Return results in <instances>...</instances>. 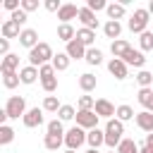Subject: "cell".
<instances>
[{
  "instance_id": "1",
  "label": "cell",
  "mask_w": 153,
  "mask_h": 153,
  "mask_svg": "<svg viewBox=\"0 0 153 153\" xmlns=\"http://www.w3.org/2000/svg\"><path fill=\"white\" fill-rule=\"evenodd\" d=\"M122 134H124V122H120L117 117L108 120V124H105V146L110 151H115L122 143V139H124Z\"/></svg>"
},
{
  "instance_id": "2",
  "label": "cell",
  "mask_w": 153,
  "mask_h": 153,
  "mask_svg": "<svg viewBox=\"0 0 153 153\" xmlns=\"http://www.w3.org/2000/svg\"><path fill=\"white\" fill-rule=\"evenodd\" d=\"M53 57H55L53 48H50L48 43H43V41H41L33 50H29V65H31V67H43V65L53 62Z\"/></svg>"
},
{
  "instance_id": "3",
  "label": "cell",
  "mask_w": 153,
  "mask_h": 153,
  "mask_svg": "<svg viewBox=\"0 0 153 153\" xmlns=\"http://www.w3.org/2000/svg\"><path fill=\"white\" fill-rule=\"evenodd\" d=\"M148 17H151V12H148L146 7H139V10H134V14H131V17H129V22H127L129 31L141 36V33L146 31V26H148Z\"/></svg>"
},
{
  "instance_id": "4",
  "label": "cell",
  "mask_w": 153,
  "mask_h": 153,
  "mask_svg": "<svg viewBox=\"0 0 153 153\" xmlns=\"http://www.w3.org/2000/svg\"><path fill=\"white\" fill-rule=\"evenodd\" d=\"M5 112H7L10 120L24 117L26 115V100H24V96H10L7 103H5Z\"/></svg>"
},
{
  "instance_id": "5",
  "label": "cell",
  "mask_w": 153,
  "mask_h": 153,
  "mask_svg": "<svg viewBox=\"0 0 153 153\" xmlns=\"http://www.w3.org/2000/svg\"><path fill=\"white\" fill-rule=\"evenodd\" d=\"M38 74H41V86H43V91L45 93H53V91H57V76H55V67L48 62V65H43V67H38Z\"/></svg>"
},
{
  "instance_id": "6",
  "label": "cell",
  "mask_w": 153,
  "mask_h": 153,
  "mask_svg": "<svg viewBox=\"0 0 153 153\" xmlns=\"http://www.w3.org/2000/svg\"><path fill=\"white\" fill-rule=\"evenodd\" d=\"M86 136H88L86 129H81V127H72V129L65 134V146H67L69 151H76L79 146L86 143Z\"/></svg>"
},
{
  "instance_id": "7",
  "label": "cell",
  "mask_w": 153,
  "mask_h": 153,
  "mask_svg": "<svg viewBox=\"0 0 153 153\" xmlns=\"http://www.w3.org/2000/svg\"><path fill=\"white\" fill-rule=\"evenodd\" d=\"M76 127H81V129H96L98 127V115H96V110H76Z\"/></svg>"
},
{
  "instance_id": "8",
  "label": "cell",
  "mask_w": 153,
  "mask_h": 153,
  "mask_svg": "<svg viewBox=\"0 0 153 153\" xmlns=\"http://www.w3.org/2000/svg\"><path fill=\"white\" fill-rule=\"evenodd\" d=\"M22 122H24V127H29V129L41 127V124H43V108H31V110H26V115L22 117Z\"/></svg>"
},
{
  "instance_id": "9",
  "label": "cell",
  "mask_w": 153,
  "mask_h": 153,
  "mask_svg": "<svg viewBox=\"0 0 153 153\" xmlns=\"http://www.w3.org/2000/svg\"><path fill=\"white\" fill-rule=\"evenodd\" d=\"M93 110H96L98 117H105V120H112V115L117 112V108H115L108 98H96V108H93Z\"/></svg>"
},
{
  "instance_id": "10",
  "label": "cell",
  "mask_w": 153,
  "mask_h": 153,
  "mask_svg": "<svg viewBox=\"0 0 153 153\" xmlns=\"http://www.w3.org/2000/svg\"><path fill=\"white\" fill-rule=\"evenodd\" d=\"M124 65L127 67H139V69H143V65H146V57H143V53L141 50H134V48H129L127 53H124Z\"/></svg>"
},
{
  "instance_id": "11",
  "label": "cell",
  "mask_w": 153,
  "mask_h": 153,
  "mask_svg": "<svg viewBox=\"0 0 153 153\" xmlns=\"http://www.w3.org/2000/svg\"><path fill=\"white\" fill-rule=\"evenodd\" d=\"M79 17V7L76 5H72V2H65L62 7H60V12H57V19H60V24H69L72 19H76Z\"/></svg>"
},
{
  "instance_id": "12",
  "label": "cell",
  "mask_w": 153,
  "mask_h": 153,
  "mask_svg": "<svg viewBox=\"0 0 153 153\" xmlns=\"http://www.w3.org/2000/svg\"><path fill=\"white\" fill-rule=\"evenodd\" d=\"M22 31H24V29H22L17 22H12V19H5V22H2V26H0L2 38H7V41H10V38H19V36H22Z\"/></svg>"
},
{
  "instance_id": "13",
  "label": "cell",
  "mask_w": 153,
  "mask_h": 153,
  "mask_svg": "<svg viewBox=\"0 0 153 153\" xmlns=\"http://www.w3.org/2000/svg\"><path fill=\"white\" fill-rule=\"evenodd\" d=\"M108 72H110L115 79H127V74H129V67L124 65V60H117V57H112V60L108 62Z\"/></svg>"
},
{
  "instance_id": "14",
  "label": "cell",
  "mask_w": 153,
  "mask_h": 153,
  "mask_svg": "<svg viewBox=\"0 0 153 153\" xmlns=\"http://www.w3.org/2000/svg\"><path fill=\"white\" fill-rule=\"evenodd\" d=\"M79 22L84 24V29H91V31H96V29H98L96 12H91L88 7H79Z\"/></svg>"
},
{
  "instance_id": "15",
  "label": "cell",
  "mask_w": 153,
  "mask_h": 153,
  "mask_svg": "<svg viewBox=\"0 0 153 153\" xmlns=\"http://www.w3.org/2000/svg\"><path fill=\"white\" fill-rule=\"evenodd\" d=\"M38 43H41V41H38V31H36V29H24V31H22V36H19V45L33 50Z\"/></svg>"
},
{
  "instance_id": "16",
  "label": "cell",
  "mask_w": 153,
  "mask_h": 153,
  "mask_svg": "<svg viewBox=\"0 0 153 153\" xmlns=\"http://www.w3.org/2000/svg\"><path fill=\"white\" fill-rule=\"evenodd\" d=\"M136 127L146 134H153V112H148V110L136 112Z\"/></svg>"
},
{
  "instance_id": "17",
  "label": "cell",
  "mask_w": 153,
  "mask_h": 153,
  "mask_svg": "<svg viewBox=\"0 0 153 153\" xmlns=\"http://www.w3.org/2000/svg\"><path fill=\"white\" fill-rule=\"evenodd\" d=\"M86 50H88V48H86L81 41H76V38H74V41H69V43H67V50H65V53H67L72 60H81V57H86Z\"/></svg>"
},
{
  "instance_id": "18",
  "label": "cell",
  "mask_w": 153,
  "mask_h": 153,
  "mask_svg": "<svg viewBox=\"0 0 153 153\" xmlns=\"http://www.w3.org/2000/svg\"><path fill=\"white\" fill-rule=\"evenodd\" d=\"M86 143H88L91 148H96V151H98L100 146H105V129H98V127L91 129L88 136H86Z\"/></svg>"
},
{
  "instance_id": "19",
  "label": "cell",
  "mask_w": 153,
  "mask_h": 153,
  "mask_svg": "<svg viewBox=\"0 0 153 153\" xmlns=\"http://www.w3.org/2000/svg\"><path fill=\"white\" fill-rule=\"evenodd\" d=\"M17 67H19V55H14V53H10L7 57H2V62H0V72L2 74L17 72Z\"/></svg>"
},
{
  "instance_id": "20",
  "label": "cell",
  "mask_w": 153,
  "mask_h": 153,
  "mask_svg": "<svg viewBox=\"0 0 153 153\" xmlns=\"http://www.w3.org/2000/svg\"><path fill=\"white\" fill-rule=\"evenodd\" d=\"M19 79H22V84H33L36 79H41V74H38V67H31V65L22 67V69H19Z\"/></svg>"
},
{
  "instance_id": "21",
  "label": "cell",
  "mask_w": 153,
  "mask_h": 153,
  "mask_svg": "<svg viewBox=\"0 0 153 153\" xmlns=\"http://www.w3.org/2000/svg\"><path fill=\"white\" fill-rule=\"evenodd\" d=\"M136 100L143 105V110L153 112V88H139V93H136Z\"/></svg>"
},
{
  "instance_id": "22",
  "label": "cell",
  "mask_w": 153,
  "mask_h": 153,
  "mask_svg": "<svg viewBox=\"0 0 153 153\" xmlns=\"http://www.w3.org/2000/svg\"><path fill=\"white\" fill-rule=\"evenodd\" d=\"M103 33H105L108 38L117 41V38H120V33H122V24H120V22H112V19H108V22L103 24Z\"/></svg>"
},
{
  "instance_id": "23",
  "label": "cell",
  "mask_w": 153,
  "mask_h": 153,
  "mask_svg": "<svg viewBox=\"0 0 153 153\" xmlns=\"http://www.w3.org/2000/svg\"><path fill=\"white\" fill-rule=\"evenodd\" d=\"M131 45L127 43V41H122V38H117V41H112L110 43V53H112V57H117V60H122L124 57V53L129 50Z\"/></svg>"
},
{
  "instance_id": "24",
  "label": "cell",
  "mask_w": 153,
  "mask_h": 153,
  "mask_svg": "<svg viewBox=\"0 0 153 153\" xmlns=\"http://www.w3.org/2000/svg\"><path fill=\"white\" fill-rule=\"evenodd\" d=\"M105 12H108V17H110L112 22H120V19L127 14V10H124V5H122V2H110Z\"/></svg>"
},
{
  "instance_id": "25",
  "label": "cell",
  "mask_w": 153,
  "mask_h": 153,
  "mask_svg": "<svg viewBox=\"0 0 153 153\" xmlns=\"http://www.w3.org/2000/svg\"><path fill=\"white\" fill-rule=\"evenodd\" d=\"M57 38H60V41H65V43L74 41V38H76L74 26H72V24H60V26H57Z\"/></svg>"
},
{
  "instance_id": "26",
  "label": "cell",
  "mask_w": 153,
  "mask_h": 153,
  "mask_svg": "<svg viewBox=\"0 0 153 153\" xmlns=\"http://www.w3.org/2000/svg\"><path fill=\"white\" fill-rule=\"evenodd\" d=\"M76 41H81L86 48H93V41H96V31H91V29H76Z\"/></svg>"
},
{
  "instance_id": "27",
  "label": "cell",
  "mask_w": 153,
  "mask_h": 153,
  "mask_svg": "<svg viewBox=\"0 0 153 153\" xmlns=\"http://www.w3.org/2000/svg\"><path fill=\"white\" fill-rule=\"evenodd\" d=\"M79 88H81L84 93H91V91L96 88V76H93L91 72H84V74L79 76Z\"/></svg>"
},
{
  "instance_id": "28",
  "label": "cell",
  "mask_w": 153,
  "mask_h": 153,
  "mask_svg": "<svg viewBox=\"0 0 153 153\" xmlns=\"http://www.w3.org/2000/svg\"><path fill=\"white\" fill-rule=\"evenodd\" d=\"M69 62H72V57L67 55V53H57L55 57H53V67H55V72H65L67 67H69Z\"/></svg>"
},
{
  "instance_id": "29",
  "label": "cell",
  "mask_w": 153,
  "mask_h": 153,
  "mask_svg": "<svg viewBox=\"0 0 153 153\" xmlns=\"http://www.w3.org/2000/svg\"><path fill=\"white\" fill-rule=\"evenodd\" d=\"M65 143V136H55V134H45V139H43V146L48 148V151H57L60 146Z\"/></svg>"
},
{
  "instance_id": "30",
  "label": "cell",
  "mask_w": 153,
  "mask_h": 153,
  "mask_svg": "<svg viewBox=\"0 0 153 153\" xmlns=\"http://www.w3.org/2000/svg\"><path fill=\"white\" fill-rule=\"evenodd\" d=\"M115 117H117L120 122H127V120L136 117V112H134V108H131V105H117V112H115Z\"/></svg>"
},
{
  "instance_id": "31",
  "label": "cell",
  "mask_w": 153,
  "mask_h": 153,
  "mask_svg": "<svg viewBox=\"0 0 153 153\" xmlns=\"http://www.w3.org/2000/svg\"><path fill=\"white\" fill-rule=\"evenodd\" d=\"M115 151H117V153H139V146H136L134 139H122V143H120Z\"/></svg>"
},
{
  "instance_id": "32",
  "label": "cell",
  "mask_w": 153,
  "mask_h": 153,
  "mask_svg": "<svg viewBox=\"0 0 153 153\" xmlns=\"http://www.w3.org/2000/svg\"><path fill=\"white\" fill-rule=\"evenodd\" d=\"M62 105H60V100H57V96H45L43 98V110L45 112H57Z\"/></svg>"
},
{
  "instance_id": "33",
  "label": "cell",
  "mask_w": 153,
  "mask_h": 153,
  "mask_svg": "<svg viewBox=\"0 0 153 153\" xmlns=\"http://www.w3.org/2000/svg\"><path fill=\"white\" fill-rule=\"evenodd\" d=\"M84 60H86L88 65H100V62H103V53H100L98 48H88V50H86V57H84Z\"/></svg>"
},
{
  "instance_id": "34",
  "label": "cell",
  "mask_w": 153,
  "mask_h": 153,
  "mask_svg": "<svg viewBox=\"0 0 153 153\" xmlns=\"http://www.w3.org/2000/svg\"><path fill=\"white\" fill-rule=\"evenodd\" d=\"M136 81H139L141 88H151V84H153V74H151L148 69H141V72L136 74Z\"/></svg>"
},
{
  "instance_id": "35",
  "label": "cell",
  "mask_w": 153,
  "mask_h": 153,
  "mask_svg": "<svg viewBox=\"0 0 153 153\" xmlns=\"http://www.w3.org/2000/svg\"><path fill=\"white\" fill-rule=\"evenodd\" d=\"M19 72H10V74H2V84H5V88H14V86H19Z\"/></svg>"
},
{
  "instance_id": "36",
  "label": "cell",
  "mask_w": 153,
  "mask_h": 153,
  "mask_svg": "<svg viewBox=\"0 0 153 153\" xmlns=\"http://www.w3.org/2000/svg\"><path fill=\"white\" fill-rule=\"evenodd\" d=\"M79 110H93L96 108V98L93 96H88V93H84V96H79Z\"/></svg>"
},
{
  "instance_id": "37",
  "label": "cell",
  "mask_w": 153,
  "mask_h": 153,
  "mask_svg": "<svg viewBox=\"0 0 153 153\" xmlns=\"http://www.w3.org/2000/svg\"><path fill=\"white\" fill-rule=\"evenodd\" d=\"M76 117V110L72 108V105H62L60 110H57V120H62V122H67V120H74Z\"/></svg>"
},
{
  "instance_id": "38",
  "label": "cell",
  "mask_w": 153,
  "mask_h": 153,
  "mask_svg": "<svg viewBox=\"0 0 153 153\" xmlns=\"http://www.w3.org/2000/svg\"><path fill=\"white\" fill-rule=\"evenodd\" d=\"M45 129H48V134H55V136H65V134H67V131L62 129V120H50Z\"/></svg>"
},
{
  "instance_id": "39",
  "label": "cell",
  "mask_w": 153,
  "mask_h": 153,
  "mask_svg": "<svg viewBox=\"0 0 153 153\" xmlns=\"http://www.w3.org/2000/svg\"><path fill=\"white\" fill-rule=\"evenodd\" d=\"M12 139H14V129L7 127V124H2V127H0V143L7 146V143H12Z\"/></svg>"
},
{
  "instance_id": "40",
  "label": "cell",
  "mask_w": 153,
  "mask_h": 153,
  "mask_svg": "<svg viewBox=\"0 0 153 153\" xmlns=\"http://www.w3.org/2000/svg\"><path fill=\"white\" fill-rule=\"evenodd\" d=\"M139 45H141V50H151L153 48V33L151 31H143L139 36Z\"/></svg>"
},
{
  "instance_id": "41",
  "label": "cell",
  "mask_w": 153,
  "mask_h": 153,
  "mask_svg": "<svg viewBox=\"0 0 153 153\" xmlns=\"http://www.w3.org/2000/svg\"><path fill=\"white\" fill-rule=\"evenodd\" d=\"M86 7H88L91 12H100V10H108V2H105V0H88Z\"/></svg>"
},
{
  "instance_id": "42",
  "label": "cell",
  "mask_w": 153,
  "mask_h": 153,
  "mask_svg": "<svg viewBox=\"0 0 153 153\" xmlns=\"http://www.w3.org/2000/svg\"><path fill=\"white\" fill-rule=\"evenodd\" d=\"M10 19H12V22H17L19 26H24V24H26V12H24V10L19 7L17 12H12V17H10Z\"/></svg>"
},
{
  "instance_id": "43",
  "label": "cell",
  "mask_w": 153,
  "mask_h": 153,
  "mask_svg": "<svg viewBox=\"0 0 153 153\" xmlns=\"http://www.w3.org/2000/svg\"><path fill=\"white\" fill-rule=\"evenodd\" d=\"M22 10L29 14V12H33V10H38V0H22Z\"/></svg>"
},
{
  "instance_id": "44",
  "label": "cell",
  "mask_w": 153,
  "mask_h": 153,
  "mask_svg": "<svg viewBox=\"0 0 153 153\" xmlns=\"http://www.w3.org/2000/svg\"><path fill=\"white\" fill-rule=\"evenodd\" d=\"M43 7H45L48 12H60L62 2H60V0H45V2H43Z\"/></svg>"
},
{
  "instance_id": "45",
  "label": "cell",
  "mask_w": 153,
  "mask_h": 153,
  "mask_svg": "<svg viewBox=\"0 0 153 153\" xmlns=\"http://www.w3.org/2000/svg\"><path fill=\"white\" fill-rule=\"evenodd\" d=\"M2 7H5V10H10V12H17V10L22 7V2H17V0H5V2H2Z\"/></svg>"
},
{
  "instance_id": "46",
  "label": "cell",
  "mask_w": 153,
  "mask_h": 153,
  "mask_svg": "<svg viewBox=\"0 0 153 153\" xmlns=\"http://www.w3.org/2000/svg\"><path fill=\"white\" fill-rule=\"evenodd\" d=\"M0 55H2V57L10 55V41H7V38H0Z\"/></svg>"
},
{
  "instance_id": "47",
  "label": "cell",
  "mask_w": 153,
  "mask_h": 153,
  "mask_svg": "<svg viewBox=\"0 0 153 153\" xmlns=\"http://www.w3.org/2000/svg\"><path fill=\"white\" fill-rule=\"evenodd\" d=\"M146 146L153 148V134H146Z\"/></svg>"
},
{
  "instance_id": "48",
  "label": "cell",
  "mask_w": 153,
  "mask_h": 153,
  "mask_svg": "<svg viewBox=\"0 0 153 153\" xmlns=\"http://www.w3.org/2000/svg\"><path fill=\"white\" fill-rule=\"evenodd\" d=\"M139 153H153V148H148V146H146V143H143V146H141V148H139Z\"/></svg>"
},
{
  "instance_id": "49",
  "label": "cell",
  "mask_w": 153,
  "mask_h": 153,
  "mask_svg": "<svg viewBox=\"0 0 153 153\" xmlns=\"http://www.w3.org/2000/svg\"><path fill=\"white\" fill-rule=\"evenodd\" d=\"M146 10H148V12H151V14H153V0H151V2H148V7H146Z\"/></svg>"
},
{
  "instance_id": "50",
  "label": "cell",
  "mask_w": 153,
  "mask_h": 153,
  "mask_svg": "<svg viewBox=\"0 0 153 153\" xmlns=\"http://www.w3.org/2000/svg\"><path fill=\"white\" fill-rule=\"evenodd\" d=\"M86 153H98V151H96V148H88V151H86Z\"/></svg>"
},
{
  "instance_id": "51",
  "label": "cell",
  "mask_w": 153,
  "mask_h": 153,
  "mask_svg": "<svg viewBox=\"0 0 153 153\" xmlns=\"http://www.w3.org/2000/svg\"><path fill=\"white\" fill-rule=\"evenodd\" d=\"M65 153H76V151H69V148H67V151H65Z\"/></svg>"
},
{
  "instance_id": "52",
  "label": "cell",
  "mask_w": 153,
  "mask_h": 153,
  "mask_svg": "<svg viewBox=\"0 0 153 153\" xmlns=\"http://www.w3.org/2000/svg\"><path fill=\"white\" fill-rule=\"evenodd\" d=\"M110 153H117V151H110Z\"/></svg>"
}]
</instances>
